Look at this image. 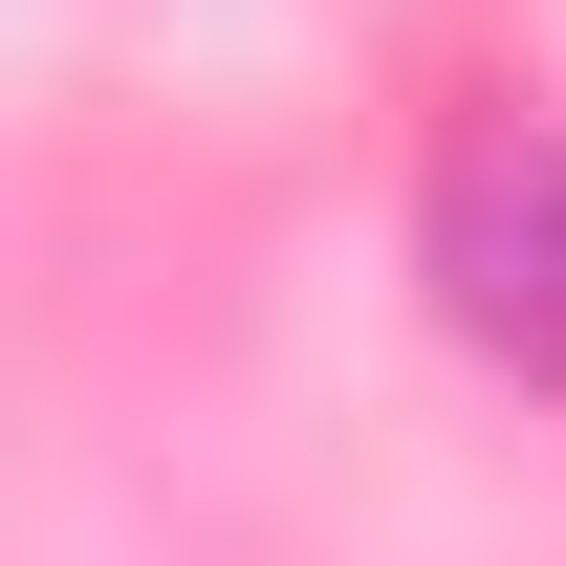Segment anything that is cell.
Here are the masks:
<instances>
[{
    "mask_svg": "<svg viewBox=\"0 0 566 566\" xmlns=\"http://www.w3.org/2000/svg\"><path fill=\"white\" fill-rule=\"evenodd\" d=\"M415 262H436V327H458L480 370L566 392V132L545 109H458V132H436Z\"/></svg>",
    "mask_w": 566,
    "mask_h": 566,
    "instance_id": "obj_1",
    "label": "cell"
}]
</instances>
